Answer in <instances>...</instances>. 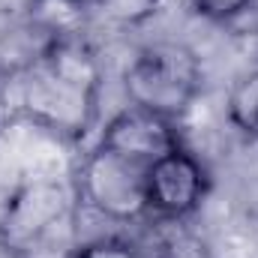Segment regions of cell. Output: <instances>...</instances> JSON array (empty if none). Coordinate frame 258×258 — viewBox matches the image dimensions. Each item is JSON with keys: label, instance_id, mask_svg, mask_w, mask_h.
Listing matches in <instances>:
<instances>
[{"label": "cell", "instance_id": "1", "mask_svg": "<svg viewBox=\"0 0 258 258\" xmlns=\"http://www.w3.org/2000/svg\"><path fill=\"white\" fill-rule=\"evenodd\" d=\"M102 63L81 33L51 36L30 63L9 72V111L33 129L78 141L99 111Z\"/></svg>", "mask_w": 258, "mask_h": 258}, {"label": "cell", "instance_id": "2", "mask_svg": "<svg viewBox=\"0 0 258 258\" xmlns=\"http://www.w3.org/2000/svg\"><path fill=\"white\" fill-rule=\"evenodd\" d=\"M81 204L72 177L33 174L0 204V252L6 258H69Z\"/></svg>", "mask_w": 258, "mask_h": 258}, {"label": "cell", "instance_id": "3", "mask_svg": "<svg viewBox=\"0 0 258 258\" xmlns=\"http://www.w3.org/2000/svg\"><path fill=\"white\" fill-rule=\"evenodd\" d=\"M201 63L192 48L180 42H153L135 51L123 69L126 105L162 114L168 120H183L201 96Z\"/></svg>", "mask_w": 258, "mask_h": 258}, {"label": "cell", "instance_id": "4", "mask_svg": "<svg viewBox=\"0 0 258 258\" xmlns=\"http://www.w3.org/2000/svg\"><path fill=\"white\" fill-rule=\"evenodd\" d=\"M72 186L78 195L81 213H93L114 225L144 222L147 213V186L144 165L126 156L93 144L72 171Z\"/></svg>", "mask_w": 258, "mask_h": 258}, {"label": "cell", "instance_id": "5", "mask_svg": "<svg viewBox=\"0 0 258 258\" xmlns=\"http://www.w3.org/2000/svg\"><path fill=\"white\" fill-rule=\"evenodd\" d=\"M144 186L147 213L153 219H192L207 201L210 174L192 150L180 144L144 168Z\"/></svg>", "mask_w": 258, "mask_h": 258}, {"label": "cell", "instance_id": "6", "mask_svg": "<svg viewBox=\"0 0 258 258\" xmlns=\"http://www.w3.org/2000/svg\"><path fill=\"white\" fill-rule=\"evenodd\" d=\"M96 144H102V147H108V150H114V153H120V156L147 168L162 153L180 147L183 135H180L177 120H168L162 114H153V111H144L135 105H123L99 129Z\"/></svg>", "mask_w": 258, "mask_h": 258}, {"label": "cell", "instance_id": "7", "mask_svg": "<svg viewBox=\"0 0 258 258\" xmlns=\"http://www.w3.org/2000/svg\"><path fill=\"white\" fill-rule=\"evenodd\" d=\"M147 258H213L207 240L189 219H147V231L138 240Z\"/></svg>", "mask_w": 258, "mask_h": 258}, {"label": "cell", "instance_id": "8", "mask_svg": "<svg viewBox=\"0 0 258 258\" xmlns=\"http://www.w3.org/2000/svg\"><path fill=\"white\" fill-rule=\"evenodd\" d=\"M225 120L237 135L258 141V66L234 75L225 93Z\"/></svg>", "mask_w": 258, "mask_h": 258}, {"label": "cell", "instance_id": "9", "mask_svg": "<svg viewBox=\"0 0 258 258\" xmlns=\"http://www.w3.org/2000/svg\"><path fill=\"white\" fill-rule=\"evenodd\" d=\"M159 6H162V0H99L93 6V12L99 18H105L111 27L132 30V27L147 24L159 12Z\"/></svg>", "mask_w": 258, "mask_h": 258}, {"label": "cell", "instance_id": "10", "mask_svg": "<svg viewBox=\"0 0 258 258\" xmlns=\"http://www.w3.org/2000/svg\"><path fill=\"white\" fill-rule=\"evenodd\" d=\"M69 258H147L138 240H126L120 234H99L90 240H78Z\"/></svg>", "mask_w": 258, "mask_h": 258}, {"label": "cell", "instance_id": "11", "mask_svg": "<svg viewBox=\"0 0 258 258\" xmlns=\"http://www.w3.org/2000/svg\"><path fill=\"white\" fill-rule=\"evenodd\" d=\"M186 6L192 9L201 21L210 24H234L240 18H246L258 6V0H186Z\"/></svg>", "mask_w": 258, "mask_h": 258}, {"label": "cell", "instance_id": "12", "mask_svg": "<svg viewBox=\"0 0 258 258\" xmlns=\"http://www.w3.org/2000/svg\"><path fill=\"white\" fill-rule=\"evenodd\" d=\"M57 3H63V6L75 9V12H93V6H96L99 0H57Z\"/></svg>", "mask_w": 258, "mask_h": 258}]
</instances>
